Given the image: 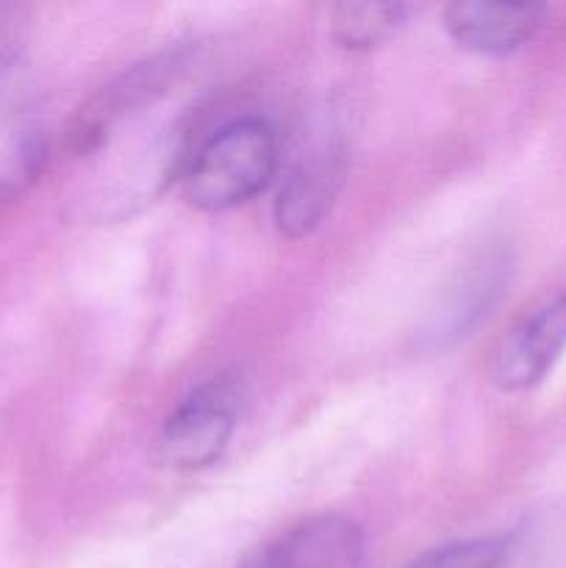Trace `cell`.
I'll return each mask as SVG.
<instances>
[{
  "label": "cell",
  "instance_id": "cell-1",
  "mask_svg": "<svg viewBox=\"0 0 566 568\" xmlns=\"http://www.w3.org/2000/svg\"><path fill=\"white\" fill-rule=\"evenodd\" d=\"M277 136L261 116L216 128L194 148L181 172L183 197L209 214L239 209L259 197L277 172Z\"/></svg>",
  "mask_w": 566,
  "mask_h": 568
},
{
  "label": "cell",
  "instance_id": "cell-2",
  "mask_svg": "<svg viewBox=\"0 0 566 568\" xmlns=\"http://www.w3.org/2000/svg\"><path fill=\"white\" fill-rule=\"evenodd\" d=\"M242 405V381L231 372L209 377L178 403L155 438V460L164 469L198 471L220 460Z\"/></svg>",
  "mask_w": 566,
  "mask_h": 568
},
{
  "label": "cell",
  "instance_id": "cell-3",
  "mask_svg": "<svg viewBox=\"0 0 566 568\" xmlns=\"http://www.w3.org/2000/svg\"><path fill=\"white\" fill-rule=\"evenodd\" d=\"M566 349V292L527 314L492 361V381L503 392H527L549 375Z\"/></svg>",
  "mask_w": 566,
  "mask_h": 568
},
{
  "label": "cell",
  "instance_id": "cell-4",
  "mask_svg": "<svg viewBox=\"0 0 566 568\" xmlns=\"http://www.w3.org/2000/svg\"><path fill=\"white\" fill-rule=\"evenodd\" d=\"M364 532L344 516H316L272 538L239 568H361Z\"/></svg>",
  "mask_w": 566,
  "mask_h": 568
},
{
  "label": "cell",
  "instance_id": "cell-5",
  "mask_svg": "<svg viewBox=\"0 0 566 568\" xmlns=\"http://www.w3.org/2000/svg\"><path fill=\"white\" fill-rule=\"evenodd\" d=\"M344 181V155L320 148L289 170L275 200V225L286 239H303L322 225Z\"/></svg>",
  "mask_w": 566,
  "mask_h": 568
},
{
  "label": "cell",
  "instance_id": "cell-6",
  "mask_svg": "<svg viewBox=\"0 0 566 568\" xmlns=\"http://www.w3.org/2000/svg\"><path fill=\"white\" fill-rule=\"evenodd\" d=\"M547 9L536 3H453L444 28L455 44L481 55H508L542 28Z\"/></svg>",
  "mask_w": 566,
  "mask_h": 568
},
{
  "label": "cell",
  "instance_id": "cell-7",
  "mask_svg": "<svg viewBox=\"0 0 566 568\" xmlns=\"http://www.w3.org/2000/svg\"><path fill=\"white\" fill-rule=\"evenodd\" d=\"M505 275H508V261L503 255H483L481 261H475L438 305L436 316L427 327V338L442 347L458 336H466V331L475 327L499 300L505 283H508Z\"/></svg>",
  "mask_w": 566,
  "mask_h": 568
},
{
  "label": "cell",
  "instance_id": "cell-8",
  "mask_svg": "<svg viewBox=\"0 0 566 568\" xmlns=\"http://www.w3.org/2000/svg\"><path fill=\"white\" fill-rule=\"evenodd\" d=\"M408 11L405 3H338L331 11V33L342 48L372 50L397 33Z\"/></svg>",
  "mask_w": 566,
  "mask_h": 568
},
{
  "label": "cell",
  "instance_id": "cell-9",
  "mask_svg": "<svg viewBox=\"0 0 566 568\" xmlns=\"http://www.w3.org/2000/svg\"><path fill=\"white\" fill-rule=\"evenodd\" d=\"M508 544L503 538H475L433 549L408 568H508Z\"/></svg>",
  "mask_w": 566,
  "mask_h": 568
},
{
  "label": "cell",
  "instance_id": "cell-10",
  "mask_svg": "<svg viewBox=\"0 0 566 568\" xmlns=\"http://www.w3.org/2000/svg\"><path fill=\"white\" fill-rule=\"evenodd\" d=\"M22 39V11L0 3V67L9 64Z\"/></svg>",
  "mask_w": 566,
  "mask_h": 568
}]
</instances>
